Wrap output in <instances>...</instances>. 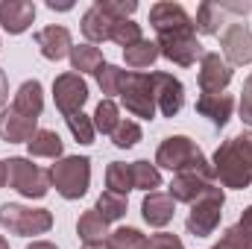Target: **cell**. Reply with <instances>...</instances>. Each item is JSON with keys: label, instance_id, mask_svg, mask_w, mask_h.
<instances>
[{"label": "cell", "instance_id": "obj_1", "mask_svg": "<svg viewBox=\"0 0 252 249\" xmlns=\"http://www.w3.org/2000/svg\"><path fill=\"white\" fill-rule=\"evenodd\" d=\"M214 179L223 187L244 190L252 185V132H241L223 141L211 158Z\"/></svg>", "mask_w": 252, "mask_h": 249}, {"label": "cell", "instance_id": "obj_2", "mask_svg": "<svg viewBox=\"0 0 252 249\" xmlns=\"http://www.w3.org/2000/svg\"><path fill=\"white\" fill-rule=\"evenodd\" d=\"M156 167H164L170 173H199L202 179L214 182V167L202 156V150L188 135H170L156 150Z\"/></svg>", "mask_w": 252, "mask_h": 249}, {"label": "cell", "instance_id": "obj_3", "mask_svg": "<svg viewBox=\"0 0 252 249\" xmlns=\"http://www.w3.org/2000/svg\"><path fill=\"white\" fill-rule=\"evenodd\" d=\"M50 182L62 199H79L91 187V158L88 156H64L50 167Z\"/></svg>", "mask_w": 252, "mask_h": 249}, {"label": "cell", "instance_id": "obj_4", "mask_svg": "<svg viewBox=\"0 0 252 249\" xmlns=\"http://www.w3.org/2000/svg\"><path fill=\"white\" fill-rule=\"evenodd\" d=\"M6 185L18 190L24 199H44L53 182H50V170H41L38 164H32V158L12 156L6 161Z\"/></svg>", "mask_w": 252, "mask_h": 249}, {"label": "cell", "instance_id": "obj_5", "mask_svg": "<svg viewBox=\"0 0 252 249\" xmlns=\"http://www.w3.org/2000/svg\"><path fill=\"white\" fill-rule=\"evenodd\" d=\"M0 226L18 238H35V235H47L53 229V214L47 208H27L18 202H3Z\"/></svg>", "mask_w": 252, "mask_h": 249}, {"label": "cell", "instance_id": "obj_6", "mask_svg": "<svg viewBox=\"0 0 252 249\" xmlns=\"http://www.w3.org/2000/svg\"><path fill=\"white\" fill-rule=\"evenodd\" d=\"M223 205H226V190L217 187V185H211L193 205H190L188 220H185L188 232L193 238H208V235H214L217 226H220V217H223Z\"/></svg>", "mask_w": 252, "mask_h": 249}, {"label": "cell", "instance_id": "obj_7", "mask_svg": "<svg viewBox=\"0 0 252 249\" xmlns=\"http://www.w3.org/2000/svg\"><path fill=\"white\" fill-rule=\"evenodd\" d=\"M121 103H124V109L132 118H141V121H153L158 115L156 97H153V85H150V73L129 70L124 88H121Z\"/></svg>", "mask_w": 252, "mask_h": 249}, {"label": "cell", "instance_id": "obj_8", "mask_svg": "<svg viewBox=\"0 0 252 249\" xmlns=\"http://www.w3.org/2000/svg\"><path fill=\"white\" fill-rule=\"evenodd\" d=\"M156 44H158V53H161L167 62L179 64V67H190V64H196L205 56V53H202V44H199V38H196V30L156 35Z\"/></svg>", "mask_w": 252, "mask_h": 249}, {"label": "cell", "instance_id": "obj_9", "mask_svg": "<svg viewBox=\"0 0 252 249\" xmlns=\"http://www.w3.org/2000/svg\"><path fill=\"white\" fill-rule=\"evenodd\" d=\"M150 85H153V97H156V109L164 118H176L185 106V85L179 76L164 73V70H153L150 73Z\"/></svg>", "mask_w": 252, "mask_h": 249}, {"label": "cell", "instance_id": "obj_10", "mask_svg": "<svg viewBox=\"0 0 252 249\" xmlns=\"http://www.w3.org/2000/svg\"><path fill=\"white\" fill-rule=\"evenodd\" d=\"M53 103L62 112V118H70V115L82 112V106L88 103V82L73 70L59 73L53 79Z\"/></svg>", "mask_w": 252, "mask_h": 249}, {"label": "cell", "instance_id": "obj_11", "mask_svg": "<svg viewBox=\"0 0 252 249\" xmlns=\"http://www.w3.org/2000/svg\"><path fill=\"white\" fill-rule=\"evenodd\" d=\"M220 47L223 59L232 67H244L252 62V30L247 21H229L226 30L220 32Z\"/></svg>", "mask_w": 252, "mask_h": 249}, {"label": "cell", "instance_id": "obj_12", "mask_svg": "<svg viewBox=\"0 0 252 249\" xmlns=\"http://www.w3.org/2000/svg\"><path fill=\"white\" fill-rule=\"evenodd\" d=\"M150 27L156 30V35L196 30L193 27V18L188 15V9L182 3H173V0H158V3L150 6Z\"/></svg>", "mask_w": 252, "mask_h": 249}, {"label": "cell", "instance_id": "obj_13", "mask_svg": "<svg viewBox=\"0 0 252 249\" xmlns=\"http://www.w3.org/2000/svg\"><path fill=\"white\" fill-rule=\"evenodd\" d=\"M235 76V67L226 62L220 53H205L199 59V73H196V82H199V91L202 94H223L229 88Z\"/></svg>", "mask_w": 252, "mask_h": 249}, {"label": "cell", "instance_id": "obj_14", "mask_svg": "<svg viewBox=\"0 0 252 249\" xmlns=\"http://www.w3.org/2000/svg\"><path fill=\"white\" fill-rule=\"evenodd\" d=\"M35 44H38V50H41V56L47 62H62V59L70 56V50H73L70 30L62 27V24H50V27L38 30L35 32Z\"/></svg>", "mask_w": 252, "mask_h": 249}, {"label": "cell", "instance_id": "obj_15", "mask_svg": "<svg viewBox=\"0 0 252 249\" xmlns=\"http://www.w3.org/2000/svg\"><path fill=\"white\" fill-rule=\"evenodd\" d=\"M118 18H112L100 0H94L85 12H82V21H79V30L85 35V44H103V41H112V27H115Z\"/></svg>", "mask_w": 252, "mask_h": 249}, {"label": "cell", "instance_id": "obj_16", "mask_svg": "<svg viewBox=\"0 0 252 249\" xmlns=\"http://www.w3.org/2000/svg\"><path fill=\"white\" fill-rule=\"evenodd\" d=\"M141 217L147 226L153 229H164L173 217H176V202L170 193L164 190H153V193H144V202H141Z\"/></svg>", "mask_w": 252, "mask_h": 249}, {"label": "cell", "instance_id": "obj_17", "mask_svg": "<svg viewBox=\"0 0 252 249\" xmlns=\"http://www.w3.org/2000/svg\"><path fill=\"white\" fill-rule=\"evenodd\" d=\"M35 21V3L30 0H6L0 3V27L9 35H21Z\"/></svg>", "mask_w": 252, "mask_h": 249}, {"label": "cell", "instance_id": "obj_18", "mask_svg": "<svg viewBox=\"0 0 252 249\" xmlns=\"http://www.w3.org/2000/svg\"><path fill=\"white\" fill-rule=\"evenodd\" d=\"M35 132H38V121H32L15 109L0 112V138L6 144H30Z\"/></svg>", "mask_w": 252, "mask_h": 249}, {"label": "cell", "instance_id": "obj_19", "mask_svg": "<svg viewBox=\"0 0 252 249\" xmlns=\"http://www.w3.org/2000/svg\"><path fill=\"white\" fill-rule=\"evenodd\" d=\"M235 112V97L232 94H199L196 97V115L208 118L214 126H226Z\"/></svg>", "mask_w": 252, "mask_h": 249}, {"label": "cell", "instance_id": "obj_20", "mask_svg": "<svg viewBox=\"0 0 252 249\" xmlns=\"http://www.w3.org/2000/svg\"><path fill=\"white\" fill-rule=\"evenodd\" d=\"M12 109L21 112V115H27V118H32V121H38L41 112H44V88H41V82L38 79L21 82V88L15 91Z\"/></svg>", "mask_w": 252, "mask_h": 249}, {"label": "cell", "instance_id": "obj_21", "mask_svg": "<svg viewBox=\"0 0 252 249\" xmlns=\"http://www.w3.org/2000/svg\"><path fill=\"white\" fill-rule=\"evenodd\" d=\"M211 185L214 182L202 179L199 173H173V182L167 187V193L173 196V202H188V205H193Z\"/></svg>", "mask_w": 252, "mask_h": 249}, {"label": "cell", "instance_id": "obj_22", "mask_svg": "<svg viewBox=\"0 0 252 249\" xmlns=\"http://www.w3.org/2000/svg\"><path fill=\"white\" fill-rule=\"evenodd\" d=\"M226 18H229V15L223 12L220 3H214V0H202V3L196 6L193 27H196L199 35H220V32L226 30Z\"/></svg>", "mask_w": 252, "mask_h": 249}, {"label": "cell", "instance_id": "obj_23", "mask_svg": "<svg viewBox=\"0 0 252 249\" xmlns=\"http://www.w3.org/2000/svg\"><path fill=\"white\" fill-rule=\"evenodd\" d=\"M27 150H30L32 158H53V161L64 158V141L53 129H38L32 135V141L27 144Z\"/></svg>", "mask_w": 252, "mask_h": 249}, {"label": "cell", "instance_id": "obj_24", "mask_svg": "<svg viewBox=\"0 0 252 249\" xmlns=\"http://www.w3.org/2000/svg\"><path fill=\"white\" fill-rule=\"evenodd\" d=\"M70 70L73 73H79V76H85V73H97L106 59H103V53H100V47H94V44H73V50H70Z\"/></svg>", "mask_w": 252, "mask_h": 249}, {"label": "cell", "instance_id": "obj_25", "mask_svg": "<svg viewBox=\"0 0 252 249\" xmlns=\"http://www.w3.org/2000/svg\"><path fill=\"white\" fill-rule=\"evenodd\" d=\"M76 235H79L82 244H100V241L109 238V223L97 214V208H91V211H85V214L79 217Z\"/></svg>", "mask_w": 252, "mask_h": 249}, {"label": "cell", "instance_id": "obj_26", "mask_svg": "<svg viewBox=\"0 0 252 249\" xmlns=\"http://www.w3.org/2000/svg\"><path fill=\"white\" fill-rule=\"evenodd\" d=\"M158 56H161L158 53V44L150 41V38H141L138 44H132V47L124 50V62L129 67H135V73H144V67H150Z\"/></svg>", "mask_w": 252, "mask_h": 249}, {"label": "cell", "instance_id": "obj_27", "mask_svg": "<svg viewBox=\"0 0 252 249\" xmlns=\"http://www.w3.org/2000/svg\"><path fill=\"white\" fill-rule=\"evenodd\" d=\"M129 173H132V187L135 190H144V193H153L161 187V170L150 161H132L129 164Z\"/></svg>", "mask_w": 252, "mask_h": 249}, {"label": "cell", "instance_id": "obj_28", "mask_svg": "<svg viewBox=\"0 0 252 249\" xmlns=\"http://www.w3.org/2000/svg\"><path fill=\"white\" fill-rule=\"evenodd\" d=\"M97 85H100V91L106 94V100H112V97H121V88H124L126 76H129V70H124V67H118V64H103L97 73Z\"/></svg>", "mask_w": 252, "mask_h": 249}, {"label": "cell", "instance_id": "obj_29", "mask_svg": "<svg viewBox=\"0 0 252 249\" xmlns=\"http://www.w3.org/2000/svg\"><path fill=\"white\" fill-rule=\"evenodd\" d=\"M91 121H94V129H97V132L112 135V132L118 129V124L124 121V118H121V106H118L115 100H100L97 109H94V115H91Z\"/></svg>", "mask_w": 252, "mask_h": 249}, {"label": "cell", "instance_id": "obj_30", "mask_svg": "<svg viewBox=\"0 0 252 249\" xmlns=\"http://www.w3.org/2000/svg\"><path fill=\"white\" fill-rule=\"evenodd\" d=\"M97 214L106 220V223H118V220H124L126 217V196L121 193H112V190H103L100 196H97Z\"/></svg>", "mask_w": 252, "mask_h": 249}, {"label": "cell", "instance_id": "obj_31", "mask_svg": "<svg viewBox=\"0 0 252 249\" xmlns=\"http://www.w3.org/2000/svg\"><path fill=\"white\" fill-rule=\"evenodd\" d=\"M106 187H109L112 193H121V196H126L129 190H135V187H132L129 164H124V161H112V164L106 167Z\"/></svg>", "mask_w": 252, "mask_h": 249}, {"label": "cell", "instance_id": "obj_32", "mask_svg": "<svg viewBox=\"0 0 252 249\" xmlns=\"http://www.w3.org/2000/svg\"><path fill=\"white\" fill-rule=\"evenodd\" d=\"M106 241H109V247L112 249H144L147 247V235H141V232L132 229V226H121V229H115Z\"/></svg>", "mask_w": 252, "mask_h": 249}, {"label": "cell", "instance_id": "obj_33", "mask_svg": "<svg viewBox=\"0 0 252 249\" xmlns=\"http://www.w3.org/2000/svg\"><path fill=\"white\" fill-rule=\"evenodd\" d=\"M64 121H67L70 135L76 138V144H82V147L94 144V135H97V129H94V121H91L85 112H76V115H70V118H64Z\"/></svg>", "mask_w": 252, "mask_h": 249}, {"label": "cell", "instance_id": "obj_34", "mask_svg": "<svg viewBox=\"0 0 252 249\" xmlns=\"http://www.w3.org/2000/svg\"><path fill=\"white\" fill-rule=\"evenodd\" d=\"M144 38V32H141V24H135L132 18H126V21H115V27H112V41L118 44V47H132V44H138Z\"/></svg>", "mask_w": 252, "mask_h": 249}, {"label": "cell", "instance_id": "obj_35", "mask_svg": "<svg viewBox=\"0 0 252 249\" xmlns=\"http://www.w3.org/2000/svg\"><path fill=\"white\" fill-rule=\"evenodd\" d=\"M109 138H112V144H115L118 150H132V147L144 138V132H141V126L135 124V121H121L118 129H115Z\"/></svg>", "mask_w": 252, "mask_h": 249}, {"label": "cell", "instance_id": "obj_36", "mask_svg": "<svg viewBox=\"0 0 252 249\" xmlns=\"http://www.w3.org/2000/svg\"><path fill=\"white\" fill-rule=\"evenodd\" d=\"M211 249H252V241L238 229V226H232V229L223 232V238H220Z\"/></svg>", "mask_w": 252, "mask_h": 249}, {"label": "cell", "instance_id": "obj_37", "mask_svg": "<svg viewBox=\"0 0 252 249\" xmlns=\"http://www.w3.org/2000/svg\"><path fill=\"white\" fill-rule=\"evenodd\" d=\"M144 249H185L179 235H170V232H158L153 238H147V247Z\"/></svg>", "mask_w": 252, "mask_h": 249}, {"label": "cell", "instance_id": "obj_38", "mask_svg": "<svg viewBox=\"0 0 252 249\" xmlns=\"http://www.w3.org/2000/svg\"><path fill=\"white\" fill-rule=\"evenodd\" d=\"M238 115L247 126H252V73L244 82V91H241V100H238Z\"/></svg>", "mask_w": 252, "mask_h": 249}, {"label": "cell", "instance_id": "obj_39", "mask_svg": "<svg viewBox=\"0 0 252 249\" xmlns=\"http://www.w3.org/2000/svg\"><path fill=\"white\" fill-rule=\"evenodd\" d=\"M226 15H238V18H247L252 12V3H220Z\"/></svg>", "mask_w": 252, "mask_h": 249}, {"label": "cell", "instance_id": "obj_40", "mask_svg": "<svg viewBox=\"0 0 252 249\" xmlns=\"http://www.w3.org/2000/svg\"><path fill=\"white\" fill-rule=\"evenodd\" d=\"M238 229H241V232L252 241V205L244 208V214H241V220H238Z\"/></svg>", "mask_w": 252, "mask_h": 249}, {"label": "cell", "instance_id": "obj_41", "mask_svg": "<svg viewBox=\"0 0 252 249\" xmlns=\"http://www.w3.org/2000/svg\"><path fill=\"white\" fill-rule=\"evenodd\" d=\"M6 103H9V79H6V70L0 67V112L6 109Z\"/></svg>", "mask_w": 252, "mask_h": 249}, {"label": "cell", "instance_id": "obj_42", "mask_svg": "<svg viewBox=\"0 0 252 249\" xmlns=\"http://www.w3.org/2000/svg\"><path fill=\"white\" fill-rule=\"evenodd\" d=\"M27 249H59V247L50 244V241H32V244H27Z\"/></svg>", "mask_w": 252, "mask_h": 249}, {"label": "cell", "instance_id": "obj_43", "mask_svg": "<svg viewBox=\"0 0 252 249\" xmlns=\"http://www.w3.org/2000/svg\"><path fill=\"white\" fill-rule=\"evenodd\" d=\"M47 6H50L53 12H56V9H59V12H67V9H73V3H56V0H50Z\"/></svg>", "mask_w": 252, "mask_h": 249}, {"label": "cell", "instance_id": "obj_44", "mask_svg": "<svg viewBox=\"0 0 252 249\" xmlns=\"http://www.w3.org/2000/svg\"><path fill=\"white\" fill-rule=\"evenodd\" d=\"M79 249H112V247H109V241H100V244H82Z\"/></svg>", "mask_w": 252, "mask_h": 249}, {"label": "cell", "instance_id": "obj_45", "mask_svg": "<svg viewBox=\"0 0 252 249\" xmlns=\"http://www.w3.org/2000/svg\"><path fill=\"white\" fill-rule=\"evenodd\" d=\"M0 187H6V161H0Z\"/></svg>", "mask_w": 252, "mask_h": 249}, {"label": "cell", "instance_id": "obj_46", "mask_svg": "<svg viewBox=\"0 0 252 249\" xmlns=\"http://www.w3.org/2000/svg\"><path fill=\"white\" fill-rule=\"evenodd\" d=\"M0 249H9V241H6L3 235H0Z\"/></svg>", "mask_w": 252, "mask_h": 249}]
</instances>
